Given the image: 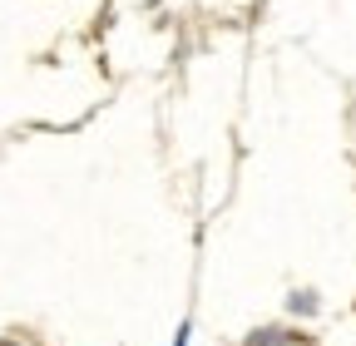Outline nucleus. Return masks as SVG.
<instances>
[]
</instances>
